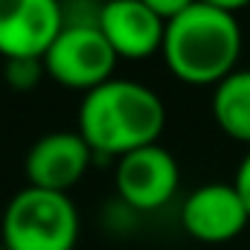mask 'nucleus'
I'll return each mask as SVG.
<instances>
[{"instance_id": "f257e3e1", "label": "nucleus", "mask_w": 250, "mask_h": 250, "mask_svg": "<svg viewBox=\"0 0 250 250\" xmlns=\"http://www.w3.org/2000/svg\"><path fill=\"white\" fill-rule=\"evenodd\" d=\"M166 125L163 99L128 79H111L84 93L79 108V134L93 154L123 157L128 151L154 146Z\"/></svg>"}, {"instance_id": "f03ea898", "label": "nucleus", "mask_w": 250, "mask_h": 250, "mask_svg": "<svg viewBox=\"0 0 250 250\" xmlns=\"http://www.w3.org/2000/svg\"><path fill=\"white\" fill-rule=\"evenodd\" d=\"M166 67L187 84H218L242 56V26L233 12L195 3L166 23L163 47Z\"/></svg>"}, {"instance_id": "7ed1b4c3", "label": "nucleus", "mask_w": 250, "mask_h": 250, "mask_svg": "<svg viewBox=\"0 0 250 250\" xmlns=\"http://www.w3.org/2000/svg\"><path fill=\"white\" fill-rule=\"evenodd\" d=\"M79 212L70 195L26 187L3 212V245L9 250H73Z\"/></svg>"}, {"instance_id": "20e7f679", "label": "nucleus", "mask_w": 250, "mask_h": 250, "mask_svg": "<svg viewBox=\"0 0 250 250\" xmlns=\"http://www.w3.org/2000/svg\"><path fill=\"white\" fill-rule=\"evenodd\" d=\"M44 73L73 90H93L114 79L117 53L105 41L96 23L90 21H64V29L56 35L44 53Z\"/></svg>"}, {"instance_id": "39448f33", "label": "nucleus", "mask_w": 250, "mask_h": 250, "mask_svg": "<svg viewBox=\"0 0 250 250\" xmlns=\"http://www.w3.org/2000/svg\"><path fill=\"white\" fill-rule=\"evenodd\" d=\"M64 15L59 0H0V56L44 59L64 29Z\"/></svg>"}, {"instance_id": "423d86ee", "label": "nucleus", "mask_w": 250, "mask_h": 250, "mask_svg": "<svg viewBox=\"0 0 250 250\" xmlns=\"http://www.w3.org/2000/svg\"><path fill=\"white\" fill-rule=\"evenodd\" d=\"M178 160L160 143L128 151L117 160V192L134 209H157L169 204L178 192Z\"/></svg>"}, {"instance_id": "0eeeda50", "label": "nucleus", "mask_w": 250, "mask_h": 250, "mask_svg": "<svg viewBox=\"0 0 250 250\" xmlns=\"http://www.w3.org/2000/svg\"><path fill=\"white\" fill-rule=\"evenodd\" d=\"M181 221L192 239L204 245H224L248 227L250 215L233 184H204L187 195Z\"/></svg>"}, {"instance_id": "6e6552de", "label": "nucleus", "mask_w": 250, "mask_h": 250, "mask_svg": "<svg viewBox=\"0 0 250 250\" xmlns=\"http://www.w3.org/2000/svg\"><path fill=\"white\" fill-rule=\"evenodd\" d=\"M90 146L79 131H53L32 143L26 154V181L35 189L62 192L67 195L70 187L82 181L90 166Z\"/></svg>"}, {"instance_id": "1a4fd4ad", "label": "nucleus", "mask_w": 250, "mask_h": 250, "mask_svg": "<svg viewBox=\"0 0 250 250\" xmlns=\"http://www.w3.org/2000/svg\"><path fill=\"white\" fill-rule=\"evenodd\" d=\"M96 26L117 59H148L163 47L166 35V21L140 0H108L96 15Z\"/></svg>"}, {"instance_id": "9d476101", "label": "nucleus", "mask_w": 250, "mask_h": 250, "mask_svg": "<svg viewBox=\"0 0 250 250\" xmlns=\"http://www.w3.org/2000/svg\"><path fill=\"white\" fill-rule=\"evenodd\" d=\"M212 117L227 137L250 146V70H233L215 84Z\"/></svg>"}, {"instance_id": "9b49d317", "label": "nucleus", "mask_w": 250, "mask_h": 250, "mask_svg": "<svg viewBox=\"0 0 250 250\" xmlns=\"http://www.w3.org/2000/svg\"><path fill=\"white\" fill-rule=\"evenodd\" d=\"M41 70H44V62H41V59H9V62H6L9 84H12V87H21V90L32 87V84L38 82Z\"/></svg>"}, {"instance_id": "f8f14e48", "label": "nucleus", "mask_w": 250, "mask_h": 250, "mask_svg": "<svg viewBox=\"0 0 250 250\" xmlns=\"http://www.w3.org/2000/svg\"><path fill=\"white\" fill-rule=\"evenodd\" d=\"M140 3H146V6L160 18V21H166V23H169V21H175L178 15H184L189 6H195L198 0H140Z\"/></svg>"}, {"instance_id": "ddd939ff", "label": "nucleus", "mask_w": 250, "mask_h": 250, "mask_svg": "<svg viewBox=\"0 0 250 250\" xmlns=\"http://www.w3.org/2000/svg\"><path fill=\"white\" fill-rule=\"evenodd\" d=\"M233 187H236V192L242 195V201H245V207H248V215H250V151L245 154V160H242L239 169H236Z\"/></svg>"}, {"instance_id": "4468645a", "label": "nucleus", "mask_w": 250, "mask_h": 250, "mask_svg": "<svg viewBox=\"0 0 250 250\" xmlns=\"http://www.w3.org/2000/svg\"><path fill=\"white\" fill-rule=\"evenodd\" d=\"M201 3H207V6H215V9H224V12H239V9H245L250 0H201Z\"/></svg>"}, {"instance_id": "2eb2a0df", "label": "nucleus", "mask_w": 250, "mask_h": 250, "mask_svg": "<svg viewBox=\"0 0 250 250\" xmlns=\"http://www.w3.org/2000/svg\"><path fill=\"white\" fill-rule=\"evenodd\" d=\"M0 250H9V248H6V245H0Z\"/></svg>"}]
</instances>
